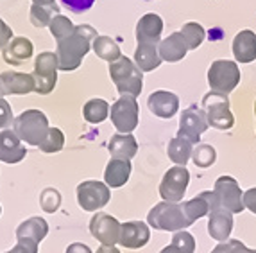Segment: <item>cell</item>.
I'll list each match as a JSON object with an SVG mask.
<instances>
[{
  "instance_id": "cell-1",
  "label": "cell",
  "mask_w": 256,
  "mask_h": 253,
  "mask_svg": "<svg viewBox=\"0 0 256 253\" xmlns=\"http://www.w3.org/2000/svg\"><path fill=\"white\" fill-rule=\"evenodd\" d=\"M95 38H97V31L88 24H81V26H76V31L68 38L58 42L56 56H58L60 70L72 72V70L79 69L82 58L90 52Z\"/></svg>"
},
{
  "instance_id": "cell-2",
  "label": "cell",
  "mask_w": 256,
  "mask_h": 253,
  "mask_svg": "<svg viewBox=\"0 0 256 253\" xmlns=\"http://www.w3.org/2000/svg\"><path fill=\"white\" fill-rule=\"evenodd\" d=\"M147 223L154 230H162V232H181L194 224L184 212L183 203L168 201H162L154 208H150V212L147 214Z\"/></svg>"
},
{
  "instance_id": "cell-3",
  "label": "cell",
  "mask_w": 256,
  "mask_h": 253,
  "mask_svg": "<svg viewBox=\"0 0 256 253\" xmlns=\"http://www.w3.org/2000/svg\"><path fill=\"white\" fill-rule=\"evenodd\" d=\"M110 78L115 83L120 95L138 97L144 88V72L136 67L134 61L122 56L115 63H110Z\"/></svg>"
},
{
  "instance_id": "cell-4",
  "label": "cell",
  "mask_w": 256,
  "mask_h": 253,
  "mask_svg": "<svg viewBox=\"0 0 256 253\" xmlns=\"http://www.w3.org/2000/svg\"><path fill=\"white\" fill-rule=\"evenodd\" d=\"M13 131L22 142L40 147L48 133V119L40 110H26L13 120Z\"/></svg>"
},
{
  "instance_id": "cell-5",
  "label": "cell",
  "mask_w": 256,
  "mask_h": 253,
  "mask_svg": "<svg viewBox=\"0 0 256 253\" xmlns=\"http://www.w3.org/2000/svg\"><path fill=\"white\" fill-rule=\"evenodd\" d=\"M202 110L206 113L208 126L220 131H228L235 126V117L230 110V99L226 94L210 92L202 97Z\"/></svg>"
},
{
  "instance_id": "cell-6",
  "label": "cell",
  "mask_w": 256,
  "mask_h": 253,
  "mask_svg": "<svg viewBox=\"0 0 256 253\" xmlns=\"http://www.w3.org/2000/svg\"><path fill=\"white\" fill-rule=\"evenodd\" d=\"M208 83L212 92L218 94H231L240 83V69L235 61L217 60L210 65L208 69Z\"/></svg>"
},
{
  "instance_id": "cell-7",
  "label": "cell",
  "mask_w": 256,
  "mask_h": 253,
  "mask_svg": "<svg viewBox=\"0 0 256 253\" xmlns=\"http://www.w3.org/2000/svg\"><path fill=\"white\" fill-rule=\"evenodd\" d=\"M110 117L115 129H118V133H132V129H136L140 122V106L136 97L120 95L118 101H115L110 108Z\"/></svg>"
},
{
  "instance_id": "cell-8",
  "label": "cell",
  "mask_w": 256,
  "mask_h": 253,
  "mask_svg": "<svg viewBox=\"0 0 256 253\" xmlns=\"http://www.w3.org/2000/svg\"><path fill=\"white\" fill-rule=\"evenodd\" d=\"M58 70H60V65H58V56L54 52L38 54L34 61V72H32L36 81V94L47 95L54 90L56 83H58Z\"/></svg>"
},
{
  "instance_id": "cell-9",
  "label": "cell",
  "mask_w": 256,
  "mask_h": 253,
  "mask_svg": "<svg viewBox=\"0 0 256 253\" xmlns=\"http://www.w3.org/2000/svg\"><path fill=\"white\" fill-rule=\"evenodd\" d=\"M110 187L106 183H102V181L86 180L77 185V203H79L82 210L95 212L98 208H104L110 203Z\"/></svg>"
},
{
  "instance_id": "cell-10",
  "label": "cell",
  "mask_w": 256,
  "mask_h": 253,
  "mask_svg": "<svg viewBox=\"0 0 256 253\" xmlns=\"http://www.w3.org/2000/svg\"><path fill=\"white\" fill-rule=\"evenodd\" d=\"M214 192L217 196V201L220 205V208L231 212V214H240L246 210L244 205V192L240 189L238 181L231 176H220L215 181Z\"/></svg>"
},
{
  "instance_id": "cell-11",
  "label": "cell",
  "mask_w": 256,
  "mask_h": 253,
  "mask_svg": "<svg viewBox=\"0 0 256 253\" xmlns=\"http://www.w3.org/2000/svg\"><path fill=\"white\" fill-rule=\"evenodd\" d=\"M188 181H190V172L186 167L176 165V167L168 169L163 176L162 183H160V196L163 197V201L168 203H181L184 194H186Z\"/></svg>"
},
{
  "instance_id": "cell-12",
  "label": "cell",
  "mask_w": 256,
  "mask_h": 253,
  "mask_svg": "<svg viewBox=\"0 0 256 253\" xmlns=\"http://www.w3.org/2000/svg\"><path fill=\"white\" fill-rule=\"evenodd\" d=\"M208 120H206V113L202 108L199 106H190L183 110L180 117V129H178V137H183L190 140L192 144H199L202 133L208 129Z\"/></svg>"
},
{
  "instance_id": "cell-13",
  "label": "cell",
  "mask_w": 256,
  "mask_h": 253,
  "mask_svg": "<svg viewBox=\"0 0 256 253\" xmlns=\"http://www.w3.org/2000/svg\"><path fill=\"white\" fill-rule=\"evenodd\" d=\"M120 228L122 224L115 217L104 212H97L90 221V232L102 246H115L118 244Z\"/></svg>"
},
{
  "instance_id": "cell-14",
  "label": "cell",
  "mask_w": 256,
  "mask_h": 253,
  "mask_svg": "<svg viewBox=\"0 0 256 253\" xmlns=\"http://www.w3.org/2000/svg\"><path fill=\"white\" fill-rule=\"evenodd\" d=\"M36 81L32 74L2 72L0 74V95H26L34 92Z\"/></svg>"
},
{
  "instance_id": "cell-15",
  "label": "cell",
  "mask_w": 256,
  "mask_h": 253,
  "mask_svg": "<svg viewBox=\"0 0 256 253\" xmlns=\"http://www.w3.org/2000/svg\"><path fill=\"white\" fill-rule=\"evenodd\" d=\"M163 33V20L160 15L147 13L136 24V42L138 45H160Z\"/></svg>"
},
{
  "instance_id": "cell-16",
  "label": "cell",
  "mask_w": 256,
  "mask_h": 253,
  "mask_svg": "<svg viewBox=\"0 0 256 253\" xmlns=\"http://www.w3.org/2000/svg\"><path fill=\"white\" fill-rule=\"evenodd\" d=\"M150 239V230L146 223L142 221H129L124 223L120 228V237L118 244L129 249H138L149 242Z\"/></svg>"
},
{
  "instance_id": "cell-17",
  "label": "cell",
  "mask_w": 256,
  "mask_h": 253,
  "mask_svg": "<svg viewBox=\"0 0 256 253\" xmlns=\"http://www.w3.org/2000/svg\"><path fill=\"white\" fill-rule=\"evenodd\" d=\"M147 106L160 119H172L180 110V97L166 90L152 92L147 99Z\"/></svg>"
},
{
  "instance_id": "cell-18",
  "label": "cell",
  "mask_w": 256,
  "mask_h": 253,
  "mask_svg": "<svg viewBox=\"0 0 256 253\" xmlns=\"http://www.w3.org/2000/svg\"><path fill=\"white\" fill-rule=\"evenodd\" d=\"M27 149L18 138V135L11 129L0 131V162L18 163L26 158Z\"/></svg>"
},
{
  "instance_id": "cell-19",
  "label": "cell",
  "mask_w": 256,
  "mask_h": 253,
  "mask_svg": "<svg viewBox=\"0 0 256 253\" xmlns=\"http://www.w3.org/2000/svg\"><path fill=\"white\" fill-rule=\"evenodd\" d=\"M32 52H34L32 42L26 36H16L2 49V58H4L6 63L18 67V65L26 63L29 58H32Z\"/></svg>"
},
{
  "instance_id": "cell-20",
  "label": "cell",
  "mask_w": 256,
  "mask_h": 253,
  "mask_svg": "<svg viewBox=\"0 0 256 253\" xmlns=\"http://www.w3.org/2000/svg\"><path fill=\"white\" fill-rule=\"evenodd\" d=\"M208 233L212 239L218 240V242H226L230 240L231 230H233V214L224 208H217V210L210 212L208 215Z\"/></svg>"
},
{
  "instance_id": "cell-21",
  "label": "cell",
  "mask_w": 256,
  "mask_h": 253,
  "mask_svg": "<svg viewBox=\"0 0 256 253\" xmlns=\"http://www.w3.org/2000/svg\"><path fill=\"white\" fill-rule=\"evenodd\" d=\"M158 51H160V58L163 61L176 63V61H181L186 56L188 43L180 31V33H172L170 36H166L165 40H162L158 45Z\"/></svg>"
},
{
  "instance_id": "cell-22",
  "label": "cell",
  "mask_w": 256,
  "mask_h": 253,
  "mask_svg": "<svg viewBox=\"0 0 256 253\" xmlns=\"http://www.w3.org/2000/svg\"><path fill=\"white\" fill-rule=\"evenodd\" d=\"M233 56L238 63H251L256 60V35L254 31L244 29L233 40Z\"/></svg>"
},
{
  "instance_id": "cell-23",
  "label": "cell",
  "mask_w": 256,
  "mask_h": 253,
  "mask_svg": "<svg viewBox=\"0 0 256 253\" xmlns=\"http://www.w3.org/2000/svg\"><path fill=\"white\" fill-rule=\"evenodd\" d=\"M129 176H131V160L111 158L104 171V183L111 189H118L128 183Z\"/></svg>"
},
{
  "instance_id": "cell-24",
  "label": "cell",
  "mask_w": 256,
  "mask_h": 253,
  "mask_svg": "<svg viewBox=\"0 0 256 253\" xmlns=\"http://www.w3.org/2000/svg\"><path fill=\"white\" fill-rule=\"evenodd\" d=\"M108 149H110L111 156L113 158H118V160H131L132 156L138 153V144H136V138L132 137L131 133L124 135V133H118V135H113L108 144Z\"/></svg>"
},
{
  "instance_id": "cell-25",
  "label": "cell",
  "mask_w": 256,
  "mask_h": 253,
  "mask_svg": "<svg viewBox=\"0 0 256 253\" xmlns=\"http://www.w3.org/2000/svg\"><path fill=\"white\" fill-rule=\"evenodd\" d=\"M48 233V224L43 217H30L16 228V239H29L34 242H42Z\"/></svg>"
},
{
  "instance_id": "cell-26",
  "label": "cell",
  "mask_w": 256,
  "mask_h": 253,
  "mask_svg": "<svg viewBox=\"0 0 256 253\" xmlns=\"http://www.w3.org/2000/svg\"><path fill=\"white\" fill-rule=\"evenodd\" d=\"M158 45H138L134 51V63L142 72H150L162 65Z\"/></svg>"
},
{
  "instance_id": "cell-27",
  "label": "cell",
  "mask_w": 256,
  "mask_h": 253,
  "mask_svg": "<svg viewBox=\"0 0 256 253\" xmlns=\"http://www.w3.org/2000/svg\"><path fill=\"white\" fill-rule=\"evenodd\" d=\"M192 153H194V144L190 140L183 137H176L168 142V147H166V155L176 165H181L184 167L188 163V160L192 158Z\"/></svg>"
},
{
  "instance_id": "cell-28",
  "label": "cell",
  "mask_w": 256,
  "mask_h": 253,
  "mask_svg": "<svg viewBox=\"0 0 256 253\" xmlns=\"http://www.w3.org/2000/svg\"><path fill=\"white\" fill-rule=\"evenodd\" d=\"M92 47H94L95 54H97L100 60L110 61V63H115L116 60L122 58L118 43L113 38H110V36H97V38L94 40V43H92Z\"/></svg>"
},
{
  "instance_id": "cell-29",
  "label": "cell",
  "mask_w": 256,
  "mask_h": 253,
  "mask_svg": "<svg viewBox=\"0 0 256 253\" xmlns=\"http://www.w3.org/2000/svg\"><path fill=\"white\" fill-rule=\"evenodd\" d=\"M82 117L90 124H100L110 117V104L104 99H90L82 108Z\"/></svg>"
},
{
  "instance_id": "cell-30",
  "label": "cell",
  "mask_w": 256,
  "mask_h": 253,
  "mask_svg": "<svg viewBox=\"0 0 256 253\" xmlns=\"http://www.w3.org/2000/svg\"><path fill=\"white\" fill-rule=\"evenodd\" d=\"M181 35L184 36L188 43V51H196L197 47H201V43L204 42L206 38V33H204V27L201 24H197V22H188L181 27Z\"/></svg>"
},
{
  "instance_id": "cell-31",
  "label": "cell",
  "mask_w": 256,
  "mask_h": 253,
  "mask_svg": "<svg viewBox=\"0 0 256 253\" xmlns=\"http://www.w3.org/2000/svg\"><path fill=\"white\" fill-rule=\"evenodd\" d=\"M192 160L197 167L208 169L217 162V151L210 144H197V147L192 153Z\"/></svg>"
},
{
  "instance_id": "cell-32",
  "label": "cell",
  "mask_w": 256,
  "mask_h": 253,
  "mask_svg": "<svg viewBox=\"0 0 256 253\" xmlns=\"http://www.w3.org/2000/svg\"><path fill=\"white\" fill-rule=\"evenodd\" d=\"M60 15V8L54 6V8H45V6L32 4L30 8V22L34 27H47L52 22V18Z\"/></svg>"
},
{
  "instance_id": "cell-33",
  "label": "cell",
  "mask_w": 256,
  "mask_h": 253,
  "mask_svg": "<svg viewBox=\"0 0 256 253\" xmlns=\"http://www.w3.org/2000/svg\"><path fill=\"white\" fill-rule=\"evenodd\" d=\"M48 31H50V35L54 36L58 42H61V40L68 38V36L72 35L74 31H76V26L72 24L70 18L63 17V15H58V17L52 18V22L48 24Z\"/></svg>"
},
{
  "instance_id": "cell-34",
  "label": "cell",
  "mask_w": 256,
  "mask_h": 253,
  "mask_svg": "<svg viewBox=\"0 0 256 253\" xmlns=\"http://www.w3.org/2000/svg\"><path fill=\"white\" fill-rule=\"evenodd\" d=\"M64 147V135L60 128H48L47 137L43 138L40 149L43 153H60Z\"/></svg>"
},
{
  "instance_id": "cell-35",
  "label": "cell",
  "mask_w": 256,
  "mask_h": 253,
  "mask_svg": "<svg viewBox=\"0 0 256 253\" xmlns=\"http://www.w3.org/2000/svg\"><path fill=\"white\" fill-rule=\"evenodd\" d=\"M170 244L174 246L180 253H194L196 251V239H194L192 233L184 232V230L174 233Z\"/></svg>"
},
{
  "instance_id": "cell-36",
  "label": "cell",
  "mask_w": 256,
  "mask_h": 253,
  "mask_svg": "<svg viewBox=\"0 0 256 253\" xmlns=\"http://www.w3.org/2000/svg\"><path fill=\"white\" fill-rule=\"evenodd\" d=\"M40 205H42V208L45 212L54 214L61 205V194L56 189H52V187H48V189L43 190L42 196H40Z\"/></svg>"
},
{
  "instance_id": "cell-37",
  "label": "cell",
  "mask_w": 256,
  "mask_h": 253,
  "mask_svg": "<svg viewBox=\"0 0 256 253\" xmlns=\"http://www.w3.org/2000/svg\"><path fill=\"white\" fill-rule=\"evenodd\" d=\"M214 249H217L218 253H256V249H249L244 242H240L236 239H230L226 242H220Z\"/></svg>"
},
{
  "instance_id": "cell-38",
  "label": "cell",
  "mask_w": 256,
  "mask_h": 253,
  "mask_svg": "<svg viewBox=\"0 0 256 253\" xmlns=\"http://www.w3.org/2000/svg\"><path fill=\"white\" fill-rule=\"evenodd\" d=\"M61 4L68 9L70 13L79 15V13L88 11V9L95 4V0H61Z\"/></svg>"
},
{
  "instance_id": "cell-39",
  "label": "cell",
  "mask_w": 256,
  "mask_h": 253,
  "mask_svg": "<svg viewBox=\"0 0 256 253\" xmlns=\"http://www.w3.org/2000/svg\"><path fill=\"white\" fill-rule=\"evenodd\" d=\"M13 110H11V104L6 101L2 95H0V129H6L11 126L13 122Z\"/></svg>"
},
{
  "instance_id": "cell-40",
  "label": "cell",
  "mask_w": 256,
  "mask_h": 253,
  "mask_svg": "<svg viewBox=\"0 0 256 253\" xmlns=\"http://www.w3.org/2000/svg\"><path fill=\"white\" fill-rule=\"evenodd\" d=\"M6 253H38V242L29 239H20L14 248H11Z\"/></svg>"
},
{
  "instance_id": "cell-41",
  "label": "cell",
  "mask_w": 256,
  "mask_h": 253,
  "mask_svg": "<svg viewBox=\"0 0 256 253\" xmlns=\"http://www.w3.org/2000/svg\"><path fill=\"white\" fill-rule=\"evenodd\" d=\"M13 40V29L0 18V49H4Z\"/></svg>"
},
{
  "instance_id": "cell-42",
  "label": "cell",
  "mask_w": 256,
  "mask_h": 253,
  "mask_svg": "<svg viewBox=\"0 0 256 253\" xmlns=\"http://www.w3.org/2000/svg\"><path fill=\"white\" fill-rule=\"evenodd\" d=\"M244 205H246L248 210H251L252 214H256V187H252V189L244 192Z\"/></svg>"
},
{
  "instance_id": "cell-43",
  "label": "cell",
  "mask_w": 256,
  "mask_h": 253,
  "mask_svg": "<svg viewBox=\"0 0 256 253\" xmlns=\"http://www.w3.org/2000/svg\"><path fill=\"white\" fill-rule=\"evenodd\" d=\"M64 253H94L90 248L86 244H81V242H74V244H70L68 248H66V251Z\"/></svg>"
},
{
  "instance_id": "cell-44",
  "label": "cell",
  "mask_w": 256,
  "mask_h": 253,
  "mask_svg": "<svg viewBox=\"0 0 256 253\" xmlns=\"http://www.w3.org/2000/svg\"><path fill=\"white\" fill-rule=\"evenodd\" d=\"M32 2L38 6H45V8H54V6H58L56 0H32Z\"/></svg>"
},
{
  "instance_id": "cell-45",
  "label": "cell",
  "mask_w": 256,
  "mask_h": 253,
  "mask_svg": "<svg viewBox=\"0 0 256 253\" xmlns=\"http://www.w3.org/2000/svg\"><path fill=\"white\" fill-rule=\"evenodd\" d=\"M97 253H120V251L115 246H100V248L97 249Z\"/></svg>"
},
{
  "instance_id": "cell-46",
  "label": "cell",
  "mask_w": 256,
  "mask_h": 253,
  "mask_svg": "<svg viewBox=\"0 0 256 253\" xmlns=\"http://www.w3.org/2000/svg\"><path fill=\"white\" fill-rule=\"evenodd\" d=\"M160 253H180V251H178V249H176L172 244H168V246H165V248H163Z\"/></svg>"
},
{
  "instance_id": "cell-47",
  "label": "cell",
  "mask_w": 256,
  "mask_h": 253,
  "mask_svg": "<svg viewBox=\"0 0 256 253\" xmlns=\"http://www.w3.org/2000/svg\"><path fill=\"white\" fill-rule=\"evenodd\" d=\"M254 120H256V103H254Z\"/></svg>"
},
{
  "instance_id": "cell-48",
  "label": "cell",
  "mask_w": 256,
  "mask_h": 253,
  "mask_svg": "<svg viewBox=\"0 0 256 253\" xmlns=\"http://www.w3.org/2000/svg\"><path fill=\"white\" fill-rule=\"evenodd\" d=\"M212 253H218V251H217V249H212Z\"/></svg>"
},
{
  "instance_id": "cell-49",
  "label": "cell",
  "mask_w": 256,
  "mask_h": 253,
  "mask_svg": "<svg viewBox=\"0 0 256 253\" xmlns=\"http://www.w3.org/2000/svg\"><path fill=\"white\" fill-rule=\"evenodd\" d=\"M0 212H2V206H0Z\"/></svg>"
}]
</instances>
